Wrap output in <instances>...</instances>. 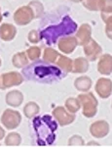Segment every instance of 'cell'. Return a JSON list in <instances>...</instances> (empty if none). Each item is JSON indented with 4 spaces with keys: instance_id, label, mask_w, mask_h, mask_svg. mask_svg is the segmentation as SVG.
<instances>
[{
    "instance_id": "1",
    "label": "cell",
    "mask_w": 112,
    "mask_h": 147,
    "mask_svg": "<svg viewBox=\"0 0 112 147\" xmlns=\"http://www.w3.org/2000/svg\"><path fill=\"white\" fill-rule=\"evenodd\" d=\"M23 73L27 80L39 82H53L60 80L62 77H64L65 75L58 67L52 66L50 63L39 61L25 68Z\"/></svg>"
},
{
    "instance_id": "2",
    "label": "cell",
    "mask_w": 112,
    "mask_h": 147,
    "mask_svg": "<svg viewBox=\"0 0 112 147\" xmlns=\"http://www.w3.org/2000/svg\"><path fill=\"white\" fill-rule=\"evenodd\" d=\"M34 129L38 136V144L50 145L56 139L55 131L58 125L51 116L45 115L41 118H36L33 121Z\"/></svg>"
},
{
    "instance_id": "3",
    "label": "cell",
    "mask_w": 112,
    "mask_h": 147,
    "mask_svg": "<svg viewBox=\"0 0 112 147\" xmlns=\"http://www.w3.org/2000/svg\"><path fill=\"white\" fill-rule=\"evenodd\" d=\"M77 26L76 24L71 20L68 16H66L64 19V22H62L60 25L56 26V27H50L49 28L45 30V32L42 34L45 38L52 39V42L56 41L58 37L60 35H64V34H72V32H75ZM49 39H47V41Z\"/></svg>"
},
{
    "instance_id": "4",
    "label": "cell",
    "mask_w": 112,
    "mask_h": 147,
    "mask_svg": "<svg viewBox=\"0 0 112 147\" xmlns=\"http://www.w3.org/2000/svg\"><path fill=\"white\" fill-rule=\"evenodd\" d=\"M77 99L82 106V113L86 118H93L97 111V100L92 92L79 94Z\"/></svg>"
},
{
    "instance_id": "5",
    "label": "cell",
    "mask_w": 112,
    "mask_h": 147,
    "mask_svg": "<svg viewBox=\"0 0 112 147\" xmlns=\"http://www.w3.org/2000/svg\"><path fill=\"white\" fill-rule=\"evenodd\" d=\"M21 122H22V115L18 111L12 110V109H7L2 114L1 123L6 129H16L20 125Z\"/></svg>"
},
{
    "instance_id": "6",
    "label": "cell",
    "mask_w": 112,
    "mask_h": 147,
    "mask_svg": "<svg viewBox=\"0 0 112 147\" xmlns=\"http://www.w3.org/2000/svg\"><path fill=\"white\" fill-rule=\"evenodd\" d=\"M53 117L55 118V120L59 123L60 125L64 127L67 125L71 123L74 122L76 116L75 114L70 113L65 109V107L62 106H59V107H56L53 110Z\"/></svg>"
},
{
    "instance_id": "7",
    "label": "cell",
    "mask_w": 112,
    "mask_h": 147,
    "mask_svg": "<svg viewBox=\"0 0 112 147\" xmlns=\"http://www.w3.org/2000/svg\"><path fill=\"white\" fill-rule=\"evenodd\" d=\"M34 18H35V15H34V12L30 5L21 7L14 14V20L20 26L28 25Z\"/></svg>"
},
{
    "instance_id": "8",
    "label": "cell",
    "mask_w": 112,
    "mask_h": 147,
    "mask_svg": "<svg viewBox=\"0 0 112 147\" xmlns=\"http://www.w3.org/2000/svg\"><path fill=\"white\" fill-rule=\"evenodd\" d=\"M23 82H24V78H23V76L21 74L17 72L6 73L1 76V84H0V87L2 89H6L11 86L20 85Z\"/></svg>"
},
{
    "instance_id": "9",
    "label": "cell",
    "mask_w": 112,
    "mask_h": 147,
    "mask_svg": "<svg viewBox=\"0 0 112 147\" xmlns=\"http://www.w3.org/2000/svg\"><path fill=\"white\" fill-rule=\"evenodd\" d=\"M90 132L95 138H102L109 132V125L106 121H97L90 127Z\"/></svg>"
},
{
    "instance_id": "10",
    "label": "cell",
    "mask_w": 112,
    "mask_h": 147,
    "mask_svg": "<svg viewBox=\"0 0 112 147\" xmlns=\"http://www.w3.org/2000/svg\"><path fill=\"white\" fill-rule=\"evenodd\" d=\"M112 84L109 79H99L95 84V92L99 94L100 98H108L111 95Z\"/></svg>"
},
{
    "instance_id": "11",
    "label": "cell",
    "mask_w": 112,
    "mask_h": 147,
    "mask_svg": "<svg viewBox=\"0 0 112 147\" xmlns=\"http://www.w3.org/2000/svg\"><path fill=\"white\" fill-rule=\"evenodd\" d=\"M84 52L86 53V56L89 60L95 61L99 58V54L101 53V48L95 40L90 39L87 43L84 44Z\"/></svg>"
},
{
    "instance_id": "12",
    "label": "cell",
    "mask_w": 112,
    "mask_h": 147,
    "mask_svg": "<svg viewBox=\"0 0 112 147\" xmlns=\"http://www.w3.org/2000/svg\"><path fill=\"white\" fill-rule=\"evenodd\" d=\"M24 101V94L20 90H12L6 94V103L12 107H19Z\"/></svg>"
},
{
    "instance_id": "13",
    "label": "cell",
    "mask_w": 112,
    "mask_h": 147,
    "mask_svg": "<svg viewBox=\"0 0 112 147\" xmlns=\"http://www.w3.org/2000/svg\"><path fill=\"white\" fill-rule=\"evenodd\" d=\"M91 32H92V28L87 24L81 26L77 32V43L80 45H84L85 43H87L91 39Z\"/></svg>"
},
{
    "instance_id": "14",
    "label": "cell",
    "mask_w": 112,
    "mask_h": 147,
    "mask_svg": "<svg viewBox=\"0 0 112 147\" xmlns=\"http://www.w3.org/2000/svg\"><path fill=\"white\" fill-rule=\"evenodd\" d=\"M77 40L75 37H65V38H60L59 41V48L64 53H71L75 49L77 45Z\"/></svg>"
},
{
    "instance_id": "15",
    "label": "cell",
    "mask_w": 112,
    "mask_h": 147,
    "mask_svg": "<svg viewBox=\"0 0 112 147\" xmlns=\"http://www.w3.org/2000/svg\"><path fill=\"white\" fill-rule=\"evenodd\" d=\"M17 30L10 24H3L0 28V37L5 41H10L15 37Z\"/></svg>"
},
{
    "instance_id": "16",
    "label": "cell",
    "mask_w": 112,
    "mask_h": 147,
    "mask_svg": "<svg viewBox=\"0 0 112 147\" xmlns=\"http://www.w3.org/2000/svg\"><path fill=\"white\" fill-rule=\"evenodd\" d=\"M97 70L102 75H110L111 74V55L105 54L100 58Z\"/></svg>"
},
{
    "instance_id": "17",
    "label": "cell",
    "mask_w": 112,
    "mask_h": 147,
    "mask_svg": "<svg viewBox=\"0 0 112 147\" xmlns=\"http://www.w3.org/2000/svg\"><path fill=\"white\" fill-rule=\"evenodd\" d=\"M74 85H75V88L77 90L81 92H87L92 86V80L89 77L84 76V77H80L76 79L75 82H74Z\"/></svg>"
},
{
    "instance_id": "18",
    "label": "cell",
    "mask_w": 112,
    "mask_h": 147,
    "mask_svg": "<svg viewBox=\"0 0 112 147\" xmlns=\"http://www.w3.org/2000/svg\"><path fill=\"white\" fill-rule=\"evenodd\" d=\"M89 69V63L85 58H80L76 59L72 62V73H84L87 72Z\"/></svg>"
},
{
    "instance_id": "19",
    "label": "cell",
    "mask_w": 112,
    "mask_h": 147,
    "mask_svg": "<svg viewBox=\"0 0 112 147\" xmlns=\"http://www.w3.org/2000/svg\"><path fill=\"white\" fill-rule=\"evenodd\" d=\"M39 111H40V107L35 102H28V103L25 104L24 107V114L25 115V117L29 118V119L35 117L39 113Z\"/></svg>"
},
{
    "instance_id": "20",
    "label": "cell",
    "mask_w": 112,
    "mask_h": 147,
    "mask_svg": "<svg viewBox=\"0 0 112 147\" xmlns=\"http://www.w3.org/2000/svg\"><path fill=\"white\" fill-rule=\"evenodd\" d=\"M80 102L77 98L70 97V98H67L66 101H65V109L70 113L75 114L77 111L80 110Z\"/></svg>"
},
{
    "instance_id": "21",
    "label": "cell",
    "mask_w": 112,
    "mask_h": 147,
    "mask_svg": "<svg viewBox=\"0 0 112 147\" xmlns=\"http://www.w3.org/2000/svg\"><path fill=\"white\" fill-rule=\"evenodd\" d=\"M57 65L64 72H71L72 70V60L65 56H59V60L57 61Z\"/></svg>"
},
{
    "instance_id": "22",
    "label": "cell",
    "mask_w": 112,
    "mask_h": 147,
    "mask_svg": "<svg viewBox=\"0 0 112 147\" xmlns=\"http://www.w3.org/2000/svg\"><path fill=\"white\" fill-rule=\"evenodd\" d=\"M22 142V137L18 132H11L5 138V145L7 146H19Z\"/></svg>"
},
{
    "instance_id": "23",
    "label": "cell",
    "mask_w": 112,
    "mask_h": 147,
    "mask_svg": "<svg viewBox=\"0 0 112 147\" xmlns=\"http://www.w3.org/2000/svg\"><path fill=\"white\" fill-rule=\"evenodd\" d=\"M27 58L25 55V52H20L15 54L13 57V65L16 68H23L24 66L27 65Z\"/></svg>"
},
{
    "instance_id": "24",
    "label": "cell",
    "mask_w": 112,
    "mask_h": 147,
    "mask_svg": "<svg viewBox=\"0 0 112 147\" xmlns=\"http://www.w3.org/2000/svg\"><path fill=\"white\" fill-rule=\"evenodd\" d=\"M59 56L60 54L52 48H46L44 51V61L47 63H55L57 59L59 58Z\"/></svg>"
},
{
    "instance_id": "25",
    "label": "cell",
    "mask_w": 112,
    "mask_h": 147,
    "mask_svg": "<svg viewBox=\"0 0 112 147\" xmlns=\"http://www.w3.org/2000/svg\"><path fill=\"white\" fill-rule=\"evenodd\" d=\"M99 1L100 0H83V4L88 10L97 11L99 10Z\"/></svg>"
},
{
    "instance_id": "26",
    "label": "cell",
    "mask_w": 112,
    "mask_h": 147,
    "mask_svg": "<svg viewBox=\"0 0 112 147\" xmlns=\"http://www.w3.org/2000/svg\"><path fill=\"white\" fill-rule=\"evenodd\" d=\"M40 48L39 47H31V48H29L28 50L27 51V56H28V58L30 60L34 61V60H37V59L40 57Z\"/></svg>"
},
{
    "instance_id": "27",
    "label": "cell",
    "mask_w": 112,
    "mask_h": 147,
    "mask_svg": "<svg viewBox=\"0 0 112 147\" xmlns=\"http://www.w3.org/2000/svg\"><path fill=\"white\" fill-rule=\"evenodd\" d=\"M68 145L69 146H83L84 145V140L81 136H73L72 137L69 138Z\"/></svg>"
},
{
    "instance_id": "28",
    "label": "cell",
    "mask_w": 112,
    "mask_h": 147,
    "mask_svg": "<svg viewBox=\"0 0 112 147\" xmlns=\"http://www.w3.org/2000/svg\"><path fill=\"white\" fill-rule=\"evenodd\" d=\"M28 39L32 43H36V42H38L39 40H40V35L38 34V32H37L36 30H32L28 34Z\"/></svg>"
},
{
    "instance_id": "29",
    "label": "cell",
    "mask_w": 112,
    "mask_h": 147,
    "mask_svg": "<svg viewBox=\"0 0 112 147\" xmlns=\"http://www.w3.org/2000/svg\"><path fill=\"white\" fill-rule=\"evenodd\" d=\"M4 136H5V130L2 129L1 125H0V140H1Z\"/></svg>"
},
{
    "instance_id": "30",
    "label": "cell",
    "mask_w": 112,
    "mask_h": 147,
    "mask_svg": "<svg viewBox=\"0 0 112 147\" xmlns=\"http://www.w3.org/2000/svg\"><path fill=\"white\" fill-rule=\"evenodd\" d=\"M71 1H73V2H80V1H82V0H71Z\"/></svg>"
},
{
    "instance_id": "31",
    "label": "cell",
    "mask_w": 112,
    "mask_h": 147,
    "mask_svg": "<svg viewBox=\"0 0 112 147\" xmlns=\"http://www.w3.org/2000/svg\"><path fill=\"white\" fill-rule=\"evenodd\" d=\"M1 20H2V16H1V12H0V22H1Z\"/></svg>"
},
{
    "instance_id": "32",
    "label": "cell",
    "mask_w": 112,
    "mask_h": 147,
    "mask_svg": "<svg viewBox=\"0 0 112 147\" xmlns=\"http://www.w3.org/2000/svg\"><path fill=\"white\" fill-rule=\"evenodd\" d=\"M0 66H1V60H0Z\"/></svg>"
},
{
    "instance_id": "33",
    "label": "cell",
    "mask_w": 112,
    "mask_h": 147,
    "mask_svg": "<svg viewBox=\"0 0 112 147\" xmlns=\"http://www.w3.org/2000/svg\"><path fill=\"white\" fill-rule=\"evenodd\" d=\"M0 84H1V80H0Z\"/></svg>"
}]
</instances>
